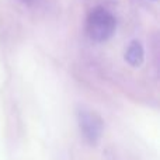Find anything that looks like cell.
<instances>
[{
    "mask_svg": "<svg viewBox=\"0 0 160 160\" xmlns=\"http://www.w3.org/2000/svg\"><path fill=\"white\" fill-rule=\"evenodd\" d=\"M82 118L88 122V124H86L84 121H80L82 128H83V132H84L90 139H97V136H98L100 132H101V124H100V121L97 118L93 119V115H91V114L82 115Z\"/></svg>",
    "mask_w": 160,
    "mask_h": 160,
    "instance_id": "3957f363",
    "label": "cell"
},
{
    "mask_svg": "<svg viewBox=\"0 0 160 160\" xmlns=\"http://www.w3.org/2000/svg\"><path fill=\"white\" fill-rule=\"evenodd\" d=\"M87 34L93 41L104 42L114 35L117 28V21L114 16L105 8H96L90 13L87 18Z\"/></svg>",
    "mask_w": 160,
    "mask_h": 160,
    "instance_id": "6da1fadb",
    "label": "cell"
},
{
    "mask_svg": "<svg viewBox=\"0 0 160 160\" xmlns=\"http://www.w3.org/2000/svg\"><path fill=\"white\" fill-rule=\"evenodd\" d=\"M125 59L132 66H139L142 63V61H143V48H142L141 42H131V45L127 49V53H125Z\"/></svg>",
    "mask_w": 160,
    "mask_h": 160,
    "instance_id": "7a4b0ae2",
    "label": "cell"
}]
</instances>
